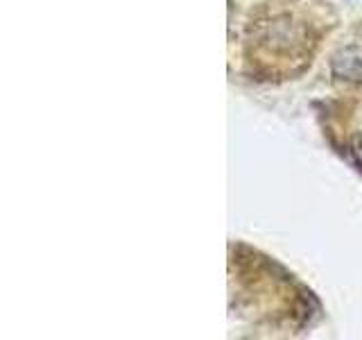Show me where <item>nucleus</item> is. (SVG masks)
Returning <instances> with one entry per match:
<instances>
[{
    "label": "nucleus",
    "instance_id": "2",
    "mask_svg": "<svg viewBox=\"0 0 362 340\" xmlns=\"http://www.w3.org/2000/svg\"><path fill=\"white\" fill-rule=\"evenodd\" d=\"M331 68L335 77L358 82L362 79V48L360 45H346V48L337 50L331 60Z\"/></svg>",
    "mask_w": 362,
    "mask_h": 340
},
{
    "label": "nucleus",
    "instance_id": "3",
    "mask_svg": "<svg viewBox=\"0 0 362 340\" xmlns=\"http://www.w3.org/2000/svg\"><path fill=\"white\" fill-rule=\"evenodd\" d=\"M351 152H354V157L358 159V164L362 166V132H358L354 136V141H351Z\"/></svg>",
    "mask_w": 362,
    "mask_h": 340
},
{
    "label": "nucleus",
    "instance_id": "1",
    "mask_svg": "<svg viewBox=\"0 0 362 340\" xmlns=\"http://www.w3.org/2000/svg\"><path fill=\"white\" fill-rule=\"evenodd\" d=\"M265 37L263 41H267V45L272 50H297L301 45V32L297 23H292L290 16H279L269 23H263Z\"/></svg>",
    "mask_w": 362,
    "mask_h": 340
}]
</instances>
